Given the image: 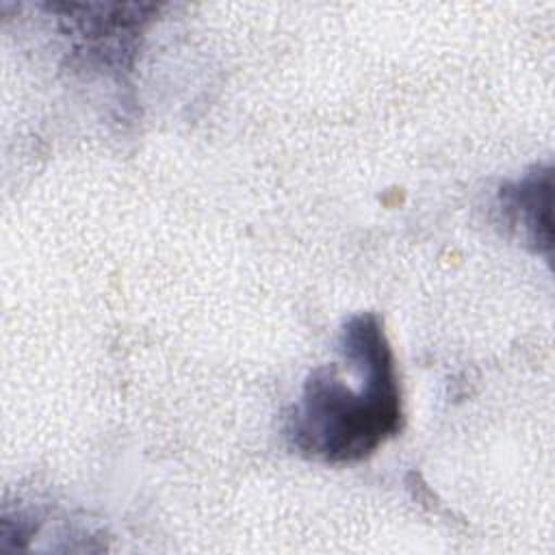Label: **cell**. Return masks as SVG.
<instances>
[{"label": "cell", "mask_w": 555, "mask_h": 555, "mask_svg": "<svg viewBox=\"0 0 555 555\" xmlns=\"http://www.w3.org/2000/svg\"><path fill=\"white\" fill-rule=\"evenodd\" d=\"M338 349L358 364V386L347 382L338 362L314 369L284 425L291 449L334 466L366 460L403 427L397 362L379 317H349Z\"/></svg>", "instance_id": "cell-1"}, {"label": "cell", "mask_w": 555, "mask_h": 555, "mask_svg": "<svg viewBox=\"0 0 555 555\" xmlns=\"http://www.w3.org/2000/svg\"><path fill=\"white\" fill-rule=\"evenodd\" d=\"M78 54L119 72L132 65L137 35L150 22L152 4H52Z\"/></svg>", "instance_id": "cell-2"}, {"label": "cell", "mask_w": 555, "mask_h": 555, "mask_svg": "<svg viewBox=\"0 0 555 555\" xmlns=\"http://www.w3.org/2000/svg\"><path fill=\"white\" fill-rule=\"evenodd\" d=\"M551 191L553 171L548 165H535L499 191V208L505 221L535 254L551 251Z\"/></svg>", "instance_id": "cell-3"}]
</instances>
